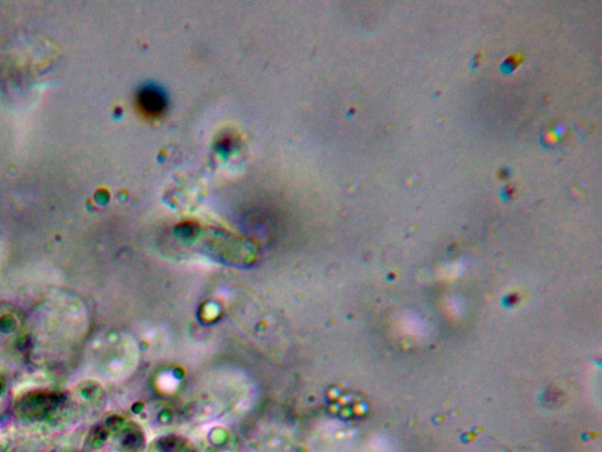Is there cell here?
Listing matches in <instances>:
<instances>
[{
    "mask_svg": "<svg viewBox=\"0 0 602 452\" xmlns=\"http://www.w3.org/2000/svg\"><path fill=\"white\" fill-rule=\"evenodd\" d=\"M139 106L146 114L157 116L165 110L166 99L157 88H146L139 95Z\"/></svg>",
    "mask_w": 602,
    "mask_h": 452,
    "instance_id": "obj_1",
    "label": "cell"
}]
</instances>
